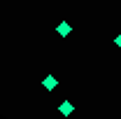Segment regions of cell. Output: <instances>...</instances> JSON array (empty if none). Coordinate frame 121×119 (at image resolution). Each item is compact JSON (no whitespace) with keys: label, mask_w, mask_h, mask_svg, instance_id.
I'll return each mask as SVG.
<instances>
[{"label":"cell","mask_w":121,"mask_h":119,"mask_svg":"<svg viewBox=\"0 0 121 119\" xmlns=\"http://www.w3.org/2000/svg\"><path fill=\"white\" fill-rule=\"evenodd\" d=\"M56 33H58V35H63V37H65V35H70V33H72V26L63 21V23H58V26H56Z\"/></svg>","instance_id":"3957f363"},{"label":"cell","mask_w":121,"mask_h":119,"mask_svg":"<svg viewBox=\"0 0 121 119\" xmlns=\"http://www.w3.org/2000/svg\"><path fill=\"white\" fill-rule=\"evenodd\" d=\"M114 45H117V47H119V49H121V33H119V35H117V40H114Z\"/></svg>","instance_id":"277c9868"},{"label":"cell","mask_w":121,"mask_h":119,"mask_svg":"<svg viewBox=\"0 0 121 119\" xmlns=\"http://www.w3.org/2000/svg\"><path fill=\"white\" fill-rule=\"evenodd\" d=\"M42 87H44L47 91H54L56 87H58V79H56L54 75H47L44 79H42Z\"/></svg>","instance_id":"6da1fadb"},{"label":"cell","mask_w":121,"mask_h":119,"mask_svg":"<svg viewBox=\"0 0 121 119\" xmlns=\"http://www.w3.org/2000/svg\"><path fill=\"white\" fill-rule=\"evenodd\" d=\"M58 112L63 114V117H70V114L75 112V105L70 103V101H63V103L58 105Z\"/></svg>","instance_id":"7a4b0ae2"}]
</instances>
